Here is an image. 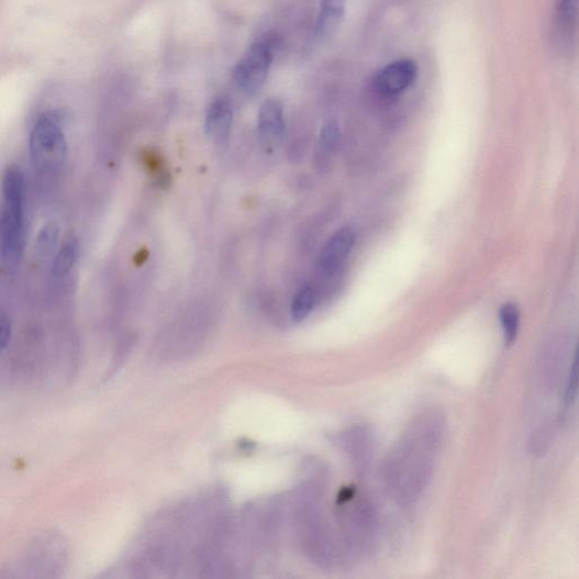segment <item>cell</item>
Instances as JSON below:
<instances>
[{"instance_id":"1","label":"cell","mask_w":579,"mask_h":579,"mask_svg":"<svg viewBox=\"0 0 579 579\" xmlns=\"http://www.w3.org/2000/svg\"><path fill=\"white\" fill-rule=\"evenodd\" d=\"M25 241V179L18 167H11L2 180L0 199V254L12 264L20 260Z\"/></svg>"},{"instance_id":"2","label":"cell","mask_w":579,"mask_h":579,"mask_svg":"<svg viewBox=\"0 0 579 579\" xmlns=\"http://www.w3.org/2000/svg\"><path fill=\"white\" fill-rule=\"evenodd\" d=\"M281 46L282 38L276 32L257 37L234 68L233 77L238 88L249 94L258 92Z\"/></svg>"},{"instance_id":"3","label":"cell","mask_w":579,"mask_h":579,"mask_svg":"<svg viewBox=\"0 0 579 579\" xmlns=\"http://www.w3.org/2000/svg\"><path fill=\"white\" fill-rule=\"evenodd\" d=\"M30 151L38 167H55L64 162L66 140L56 114L46 113L36 121L30 135Z\"/></svg>"},{"instance_id":"4","label":"cell","mask_w":579,"mask_h":579,"mask_svg":"<svg viewBox=\"0 0 579 579\" xmlns=\"http://www.w3.org/2000/svg\"><path fill=\"white\" fill-rule=\"evenodd\" d=\"M416 77V64L411 59H400L379 70L375 79V88L385 97H397L409 90Z\"/></svg>"},{"instance_id":"5","label":"cell","mask_w":579,"mask_h":579,"mask_svg":"<svg viewBox=\"0 0 579 579\" xmlns=\"http://www.w3.org/2000/svg\"><path fill=\"white\" fill-rule=\"evenodd\" d=\"M356 244V233L345 226L327 242L320 255V266L326 274H333L350 255Z\"/></svg>"},{"instance_id":"6","label":"cell","mask_w":579,"mask_h":579,"mask_svg":"<svg viewBox=\"0 0 579 579\" xmlns=\"http://www.w3.org/2000/svg\"><path fill=\"white\" fill-rule=\"evenodd\" d=\"M234 122V108L225 98L215 99L209 107L205 118V131L218 143L229 138Z\"/></svg>"},{"instance_id":"7","label":"cell","mask_w":579,"mask_h":579,"mask_svg":"<svg viewBox=\"0 0 579 579\" xmlns=\"http://www.w3.org/2000/svg\"><path fill=\"white\" fill-rule=\"evenodd\" d=\"M283 107L277 99L266 100L258 113V131L267 141H276L285 133Z\"/></svg>"},{"instance_id":"8","label":"cell","mask_w":579,"mask_h":579,"mask_svg":"<svg viewBox=\"0 0 579 579\" xmlns=\"http://www.w3.org/2000/svg\"><path fill=\"white\" fill-rule=\"evenodd\" d=\"M346 0H322L316 24V34L321 41H327L338 30L344 14Z\"/></svg>"},{"instance_id":"9","label":"cell","mask_w":579,"mask_h":579,"mask_svg":"<svg viewBox=\"0 0 579 579\" xmlns=\"http://www.w3.org/2000/svg\"><path fill=\"white\" fill-rule=\"evenodd\" d=\"M60 236V227L56 222L47 223L38 233L35 242V258L46 261L55 254Z\"/></svg>"},{"instance_id":"10","label":"cell","mask_w":579,"mask_h":579,"mask_svg":"<svg viewBox=\"0 0 579 579\" xmlns=\"http://www.w3.org/2000/svg\"><path fill=\"white\" fill-rule=\"evenodd\" d=\"M80 256V244L76 238H69L59 249L54 259L53 272L56 277L68 275Z\"/></svg>"},{"instance_id":"11","label":"cell","mask_w":579,"mask_h":579,"mask_svg":"<svg viewBox=\"0 0 579 579\" xmlns=\"http://www.w3.org/2000/svg\"><path fill=\"white\" fill-rule=\"evenodd\" d=\"M501 327H503L504 338L508 345H512L520 330L519 308L513 303H506L501 307L499 312Z\"/></svg>"},{"instance_id":"12","label":"cell","mask_w":579,"mask_h":579,"mask_svg":"<svg viewBox=\"0 0 579 579\" xmlns=\"http://www.w3.org/2000/svg\"><path fill=\"white\" fill-rule=\"evenodd\" d=\"M316 302V294L311 287L302 288L294 297L291 315L293 321L302 322L311 315Z\"/></svg>"},{"instance_id":"13","label":"cell","mask_w":579,"mask_h":579,"mask_svg":"<svg viewBox=\"0 0 579 579\" xmlns=\"http://www.w3.org/2000/svg\"><path fill=\"white\" fill-rule=\"evenodd\" d=\"M577 9L578 0H557V25L560 32L569 33L575 26Z\"/></svg>"},{"instance_id":"14","label":"cell","mask_w":579,"mask_h":579,"mask_svg":"<svg viewBox=\"0 0 579 579\" xmlns=\"http://www.w3.org/2000/svg\"><path fill=\"white\" fill-rule=\"evenodd\" d=\"M321 143L326 151L334 152L341 143V130L336 122L326 123L321 132Z\"/></svg>"},{"instance_id":"15","label":"cell","mask_w":579,"mask_h":579,"mask_svg":"<svg viewBox=\"0 0 579 579\" xmlns=\"http://www.w3.org/2000/svg\"><path fill=\"white\" fill-rule=\"evenodd\" d=\"M12 335V327L10 321L0 315V353L7 349Z\"/></svg>"},{"instance_id":"16","label":"cell","mask_w":579,"mask_h":579,"mask_svg":"<svg viewBox=\"0 0 579 579\" xmlns=\"http://www.w3.org/2000/svg\"><path fill=\"white\" fill-rule=\"evenodd\" d=\"M577 394V364L576 359L574 360L572 368L570 371V377L568 380L567 389H566V403L570 404Z\"/></svg>"}]
</instances>
